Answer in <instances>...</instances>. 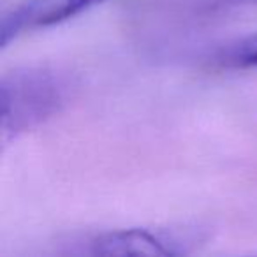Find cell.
I'll list each match as a JSON object with an SVG mask.
<instances>
[{
	"label": "cell",
	"mask_w": 257,
	"mask_h": 257,
	"mask_svg": "<svg viewBox=\"0 0 257 257\" xmlns=\"http://www.w3.org/2000/svg\"><path fill=\"white\" fill-rule=\"evenodd\" d=\"M72 81L65 72L46 65L6 72L0 81V127L13 138L37 127L67 104Z\"/></svg>",
	"instance_id": "cell-1"
},
{
	"label": "cell",
	"mask_w": 257,
	"mask_h": 257,
	"mask_svg": "<svg viewBox=\"0 0 257 257\" xmlns=\"http://www.w3.org/2000/svg\"><path fill=\"white\" fill-rule=\"evenodd\" d=\"M192 245L189 236L173 229H120L95 236L90 241L93 255H180Z\"/></svg>",
	"instance_id": "cell-2"
},
{
	"label": "cell",
	"mask_w": 257,
	"mask_h": 257,
	"mask_svg": "<svg viewBox=\"0 0 257 257\" xmlns=\"http://www.w3.org/2000/svg\"><path fill=\"white\" fill-rule=\"evenodd\" d=\"M53 0H30L25 4L18 6L11 13L4 15L2 25H0V44L6 48L22 30L32 25H41V20L51 8Z\"/></svg>",
	"instance_id": "cell-3"
},
{
	"label": "cell",
	"mask_w": 257,
	"mask_h": 257,
	"mask_svg": "<svg viewBox=\"0 0 257 257\" xmlns=\"http://www.w3.org/2000/svg\"><path fill=\"white\" fill-rule=\"evenodd\" d=\"M217 62L227 69L257 67V32L248 34L222 48L217 55Z\"/></svg>",
	"instance_id": "cell-4"
},
{
	"label": "cell",
	"mask_w": 257,
	"mask_h": 257,
	"mask_svg": "<svg viewBox=\"0 0 257 257\" xmlns=\"http://www.w3.org/2000/svg\"><path fill=\"white\" fill-rule=\"evenodd\" d=\"M106 0H53L51 8L43 16L39 27H50L62 23L65 20H71L78 16L79 13L86 11V9L93 8L97 4H102Z\"/></svg>",
	"instance_id": "cell-5"
},
{
	"label": "cell",
	"mask_w": 257,
	"mask_h": 257,
	"mask_svg": "<svg viewBox=\"0 0 257 257\" xmlns=\"http://www.w3.org/2000/svg\"><path fill=\"white\" fill-rule=\"evenodd\" d=\"M215 4L220 8H236V6L257 4V0H215Z\"/></svg>",
	"instance_id": "cell-6"
}]
</instances>
